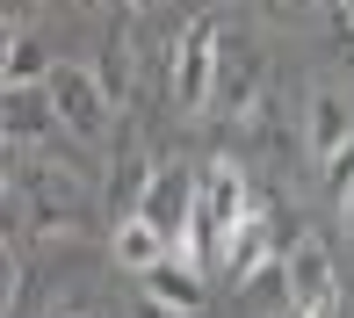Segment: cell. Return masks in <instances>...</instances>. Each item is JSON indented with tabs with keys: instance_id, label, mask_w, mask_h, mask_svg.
Returning a JSON list of instances; mask_svg holds the SVG:
<instances>
[{
	"instance_id": "7c38bea8",
	"label": "cell",
	"mask_w": 354,
	"mask_h": 318,
	"mask_svg": "<svg viewBox=\"0 0 354 318\" xmlns=\"http://www.w3.org/2000/svg\"><path fill=\"white\" fill-rule=\"evenodd\" d=\"M102 87H109V102H116V109H131V102H138V44H131V22H116V29H109Z\"/></svg>"
},
{
	"instance_id": "30bf717a",
	"label": "cell",
	"mask_w": 354,
	"mask_h": 318,
	"mask_svg": "<svg viewBox=\"0 0 354 318\" xmlns=\"http://www.w3.org/2000/svg\"><path fill=\"white\" fill-rule=\"evenodd\" d=\"M232 318H297L289 304V275H282V253L253 275H239V297H232Z\"/></svg>"
},
{
	"instance_id": "d6986e66",
	"label": "cell",
	"mask_w": 354,
	"mask_h": 318,
	"mask_svg": "<svg viewBox=\"0 0 354 318\" xmlns=\"http://www.w3.org/2000/svg\"><path fill=\"white\" fill-rule=\"evenodd\" d=\"M123 8H131V15H145V8H152V0H123Z\"/></svg>"
},
{
	"instance_id": "6da1fadb",
	"label": "cell",
	"mask_w": 354,
	"mask_h": 318,
	"mask_svg": "<svg viewBox=\"0 0 354 318\" xmlns=\"http://www.w3.org/2000/svg\"><path fill=\"white\" fill-rule=\"evenodd\" d=\"M253 217L246 203V167L239 159H203L196 174V217H188V238L174 253H188L196 268H224V246H232V232Z\"/></svg>"
},
{
	"instance_id": "ac0fdd59",
	"label": "cell",
	"mask_w": 354,
	"mask_h": 318,
	"mask_svg": "<svg viewBox=\"0 0 354 318\" xmlns=\"http://www.w3.org/2000/svg\"><path fill=\"white\" fill-rule=\"evenodd\" d=\"M340 225H347V238H354V196H347V203H340Z\"/></svg>"
},
{
	"instance_id": "7a4b0ae2",
	"label": "cell",
	"mask_w": 354,
	"mask_h": 318,
	"mask_svg": "<svg viewBox=\"0 0 354 318\" xmlns=\"http://www.w3.org/2000/svg\"><path fill=\"white\" fill-rule=\"evenodd\" d=\"M15 196H22V225L37 232V238H80L87 217H94L87 181H73L66 167H44V159H22Z\"/></svg>"
},
{
	"instance_id": "44dd1931",
	"label": "cell",
	"mask_w": 354,
	"mask_h": 318,
	"mask_svg": "<svg viewBox=\"0 0 354 318\" xmlns=\"http://www.w3.org/2000/svg\"><path fill=\"white\" fill-rule=\"evenodd\" d=\"M51 318H94V311H51Z\"/></svg>"
},
{
	"instance_id": "ba28073f",
	"label": "cell",
	"mask_w": 354,
	"mask_h": 318,
	"mask_svg": "<svg viewBox=\"0 0 354 318\" xmlns=\"http://www.w3.org/2000/svg\"><path fill=\"white\" fill-rule=\"evenodd\" d=\"M58 116H51V94L44 80H0V138L22 145V138H51Z\"/></svg>"
},
{
	"instance_id": "e0dca14e",
	"label": "cell",
	"mask_w": 354,
	"mask_h": 318,
	"mask_svg": "<svg viewBox=\"0 0 354 318\" xmlns=\"http://www.w3.org/2000/svg\"><path fill=\"white\" fill-rule=\"evenodd\" d=\"M297 8H304V0H268V15H282V22H289Z\"/></svg>"
},
{
	"instance_id": "2e32d148",
	"label": "cell",
	"mask_w": 354,
	"mask_h": 318,
	"mask_svg": "<svg viewBox=\"0 0 354 318\" xmlns=\"http://www.w3.org/2000/svg\"><path fill=\"white\" fill-rule=\"evenodd\" d=\"M15 181H22V159H15V145H8V138H0V203L15 196Z\"/></svg>"
},
{
	"instance_id": "3957f363",
	"label": "cell",
	"mask_w": 354,
	"mask_h": 318,
	"mask_svg": "<svg viewBox=\"0 0 354 318\" xmlns=\"http://www.w3.org/2000/svg\"><path fill=\"white\" fill-rule=\"evenodd\" d=\"M44 94H51L58 131H73V138H109L116 102H109V87H102V73H94V66H51V73H44Z\"/></svg>"
},
{
	"instance_id": "4fadbf2b",
	"label": "cell",
	"mask_w": 354,
	"mask_h": 318,
	"mask_svg": "<svg viewBox=\"0 0 354 318\" xmlns=\"http://www.w3.org/2000/svg\"><path fill=\"white\" fill-rule=\"evenodd\" d=\"M167 253H174V246L145 225V217H116V261H123V275H145V268L167 261Z\"/></svg>"
},
{
	"instance_id": "5bb4252c",
	"label": "cell",
	"mask_w": 354,
	"mask_h": 318,
	"mask_svg": "<svg viewBox=\"0 0 354 318\" xmlns=\"http://www.w3.org/2000/svg\"><path fill=\"white\" fill-rule=\"evenodd\" d=\"M15 297H22V261H15V246L0 238V318L15 311Z\"/></svg>"
},
{
	"instance_id": "5b68a950",
	"label": "cell",
	"mask_w": 354,
	"mask_h": 318,
	"mask_svg": "<svg viewBox=\"0 0 354 318\" xmlns=\"http://www.w3.org/2000/svg\"><path fill=\"white\" fill-rule=\"evenodd\" d=\"M261 94H268V58L253 51V44L224 37V44H217V73H210V102H203V116L239 123L253 102H261Z\"/></svg>"
},
{
	"instance_id": "8fae6325",
	"label": "cell",
	"mask_w": 354,
	"mask_h": 318,
	"mask_svg": "<svg viewBox=\"0 0 354 318\" xmlns=\"http://www.w3.org/2000/svg\"><path fill=\"white\" fill-rule=\"evenodd\" d=\"M304 145H311L318 167H326L333 152H347V145H354V109H347L333 87H318V94H311V138H304Z\"/></svg>"
},
{
	"instance_id": "8992f818",
	"label": "cell",
	"mask_w": 354,
	"mask_h": 318,
	"mask_svg": "<svg viewBox=\"0 0 354 318\" xmlns=\"http://www.w3.org/2000/svg\"><path fill=\"white\" fill-rule=\"evenodd\" d=\"M282 275H289V304L297 318H340V275H333V253L318 238H289L282 246Z\"/></svg>"
},
{
	"instance_id": "9c48e42d",
	"label": "cell",
	"mask_w": 354,
	"mask_h": 318,
	"mask_svg": "<svg viewBox=\"0 0 354 318\" xmlns=\"http://www.w3.org/2000/svg\"><path fill=\"white\" fill-rule=\"evenodd\" d=\"M138 282H145V297H152L159 311H174V318L203 311V268L188 261V253H167V261H152Z\"/></svg>"
},
{
	"instance_id": "277c9868",
	"label": "cell",
	"mask_w": 354,
	"mask_h": 318,
	"mask_svg": "<svg viewBox=\"0 0 354 318\" xmlns=\"http://www.w3.org/2000/svg\"><path fill=\"white\" fill-rule=\"evenodd\" d=\"M217 44L224 29L210 15H196V22L174 37V58H167V87H174V109H188V116H203V102H210V73H217Z\"/></svg>"
},
{
	"instance_id": "52a82bcc",
	"label": "cell",
	"mask_w": 354,
	"mask_h": 318,
	"mask_svg": "<svg viewBox=\"0 0 354 318\" xmlns=\"http://www.w3.org/2000/svg\"><path fill=\"white\" fill-rule=\"evenodd\" d=\"M196 174H203V167H167V159H152V181H145L138 217L167 238V246H181V238H188V217H196Z\"/></svg>"
},
{
	"instance_id": "ffe728a7",
	"label": "cell",
	"mask_w": 354,
	"mask_h": 318,
	"mask_svg": "<svg viewBox=\"0 0 354 318\" xmlns=\"http://www.w3.org/2000/svg\"><path fill=\"white\" fill-rule=\"evenodd\" d=\"M333 8H340V15H347V22H354V0H333Z\"/></svg>"
},
{
	"instance_id": "9a60e30c",
	"label": "cell",
	"mask_w": 354,
	"mask_h": 318,
	"mask_svg": "<svg viewBox=\"0 0 354 318\" xmlns=\"http://www.w3.org/2000/svg\"><path fill=\"white\" fill-rule=\"evenodd\" d=\"M326 188H333V203H347V196H354V145L326 159Z\"/></svg>"
}]
</instances>
